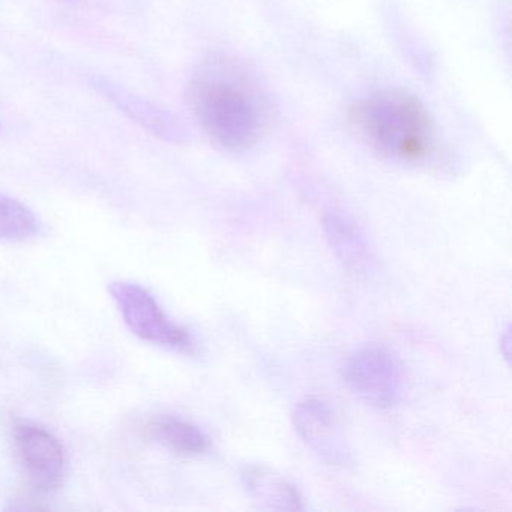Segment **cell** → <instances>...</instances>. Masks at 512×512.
I'll return each instance as SVG.
<instances>
[{
	"mask_svg": "<svg viewBox=\"0 0 512 512\" xmlns=\"http://www.w3.org/2000/svg\"><path fill=\"white\" fill-rule=\"evenodd\" d=\"M187 97L200 130L223 151H248L268 130V95L233 56L212 55L191 80Z\"/></svg>",
	"mask_w": 512,
	"mask_h": 512,
	"instance_id": "cell-1",
	"label": "cell"
},
{
	"mask_svg": "<svg viewBox=\"0 0 512 512\" xmlns=\"http://www.w3.org/2000/svg\"><path fill=\"white\" fill-rule=\"evenodd\" d=\"M347 118L359 139L380 157L419 166L436 155V121L418 97L403 89H382L355 101Z\"/></svg>",
	"mask_w": 512,
	"mask_h": 512,
	"instance_id": "cell-2",
	"label": "cell"
},
{
	"mask_svg": "<svg viewBox=\"0 0 512 512\" xmlns=\"http://www.w3.org/2000/svg\"><path fill=\"white\" fill-rule=\"evenodd\" d=\"M109 292L125 325L140 340L179 353L194 352L190 332L164 313L148 289L133 281H113Z\"/></svg>",
	"mask_w": 512,
	"mask_h": 512,
	"instance_id": "cell-3",
	"label": "cell"
},
{
	"mask_svg": "<svg viewBox=\"0 0 512 512\" xmlns=\"http://www.w3.org/2000/svg\"><path fill=\"white\" fill-rule=\"evenodd\" d=\"M344 383L368 406L391 409L403 397V370L385 347L365 346L349 356L341 368Z\"/></svg>",
	"mask_w": 512,
	"mask_h": 512,
	"instance_id": "cell-4",
	"label": "cell"
},
{
	"mask_svg": "<svg viewBox=\"0 0 512 512\" xmlns=\"http://www.w3.org/2000/svg\"><path fill=\"white\" fill-rule=\"evenodd\" d=\"M293 427L302 442L326 464L346 466L350 461L349 446L334 409L322 398L307 397L296 404L292 413Z\"/></svg>",
	"mask_w": 512,
	"mask_h": 512,
	"instance_id": "cell-5",
	"label": "cell"
},
{
	"mask_svg": "<svg viewBox=\"0 0 512 512\" xmlns=\"http://www.w3.org/2000/svg\"><path fill=\"white\" fill-rule=\"evenodd\" d=\"M14 439L23 466L35 485L47 491L58 487L67 469V454L61 440L32 422L17 424Z\"/></svg>",
	"mask_w": 512,
	"mask_h": 512,
	"instance_id": "cell-6",
	"label": "cell"
},
{
	"mask_svg": "<svg viewBox=\"0 0 512 512\" xmlns=\"http://www.w3.org/2000/svg\"><path fill=\"white\" fill-rule=\"evenodd\" d=\"M92 85L107 100L112 101L121 112H124L131 121L142 125L149 133L167 140V142H187L188 133L184 125L166 109L155 106L145 98L137 97L124 86L116 85L112 80L104 79V77H97Z\"/></svg>",
	"mask_w": 512,
	"mask_h": 512,
	"instance_id": "cell-7",
	"label": "cell"
},
{
	"mask_svg": "<svg viewBox=\"0 0 512 512\" xmlns=\"http://www.w3.org/2000/svg\"><path fill=\"white\" fill-rule=\"evenodd\" d=\"M326 241L338 262L353 274H367L374 265L373 251L362 230L352 218L340 211L323 217Z\"/></svg>",
	"mask_w": 512,
	"mask_h": 512,
	"instance_id": "cell-8",
	"label": "cell"
},
{
	"mask_svg": "<svg viewBox=\"0 0 512 512\" xmlns=\"http://www.w3.org/2000/svg\"><path fill=\"white\" fill-rule=\"evenodd\" d=\"M241 481L248 496L260 508L269 511H302L301 493L286 476L265 464H247L241 469Z\"/></svg>",
	"mask_w": 512,
	"mask_h": 512,
	"instance_id": "cell-9",
	"label": "cell"
},
{
	"mask_svg": "<svg viewBox=\"0 0 512 512\" xmlns=\"http://www.w3.org/2000/svg\"><path fill=\"white\" fill-rule=\"evenodd\" d=\"M149 433L164 448L175 454L196 457L211 449L209 437L197 425L178 416H157L149 422Z\"/></svg>",
	"mask_w": 512,
	"mask_h": 512,
	"instance_id": "cell-10",
	"label": "cell"
},
{
	"mask_svg": "<svg viewBox=\"0 0 512 512\" xmlns=\"http://www.w3.org/2000/svg\"><path fill=\"white\" fill-rule=\"evenodd\" d=\"M37 230V217L28 206L0 194V241H28Z\"/></svg>",
	"mask_w": 512,
	"mask_h": 512,
	"instance_id": "cell-11",
	"label": "cell"
},
{
	"mask_svg": "<svg viewBox=\"0 0 512 512\" xmlns=\"http://www.w3.org/2000/svg\"><path fill=\"white\" fill-rule=\"evenodd\" d=\"M509 341H511V335H509V329H506L502 340H500L502 346H505V350H503V355H505V358H509Z\"/></svg>",
	"mask_w": 512,
	"mask_h": 512,
	"instance_id": "cell-12",
	"label": "cell"
}]
</instances>
